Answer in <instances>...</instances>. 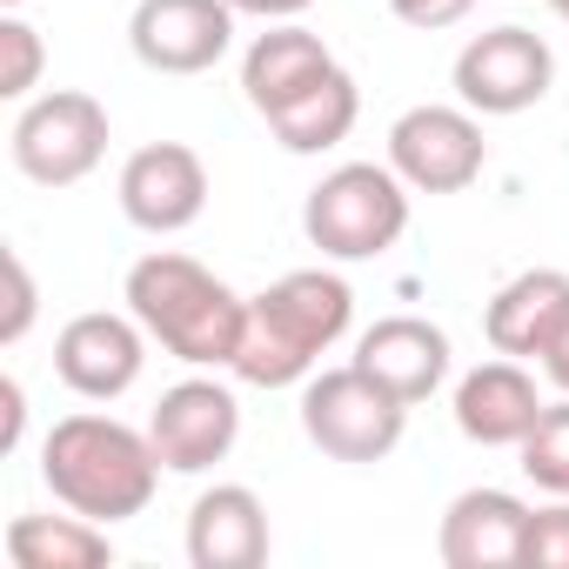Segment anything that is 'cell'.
Instances as JSON below:
<instances>
[{
    "label": "cell",
    "mask_w": 569,
    "mask_h": 569,
    "mask_svg": "<svg viewBox=\"0 0 569 569\" xmlns=\"http://www.w3.org/2000/svg\"><path fill=\"white\" fill-rule=\"evenodd\" d=\"M356 322V289L329 268H296L248 296V329L234 349V376L248 389H289L309 382L316 362L349 336Z\"/></svg>",
    "instance_id": "cell-1"
},
{
    "label": "cell",
    "mask_w": 569,
    "mask_h": 569,
    "mask_svg": "<svg viewBox=\"0 0 569 569\" xmlns=\"http://www.w3.org/2000/svg\"><path fill=\"white\" fill-rule=\"evenodd\" d=\"M121 302L148 329V342H161L174 362H188V369H234V349H241V329H248V302L214 268H201L194 254H174V248L141 254L128 268Z\"/></svg>",
    "instance_id": "cell-2"
},
{
    "label": "cell",
    "mask_w": 569,
    "mask_h": 569,
    "mask_svg": "<svg viewBox=\"0 0 569 569\" xmlns=\"http://www.w3.org/2000/svg\"><path fill=\"white\" fill-rule=\"evenodd\" d=\"M41 482L54 489L61 509L114 529L154 502L161 456H154L148 429H128L114 416H61L41 442Z\"/></svg>",
    "instance_id": "cell-3"
},
{
    "label": "cell",
    "mask_w": 569,
    "mask_h": 569,
    "mask_svg": "<svg viewBox=\"0 0 569 569\" xmlns=\"http://www.w3.org/2000/svg\"><path fill=\"white\" fill-rule=\"evenodd\" d=\"M409 181L389 161H342L302 201V234L329 261H376L409 234Z\"/></svg>",
    "instance_id": "cell-4"
},
{
    "label": "cell",
    "mask_w": 569,
    "mask_h": 569,
    "mask_svg": "<svg viewBox=\"0 0 569 569\" xmlns=\"http://www.w3.org/2000/svg\"><path fill=\"white\" fill-rule=\"evenodd\" d=\"M409 429V402L389 396L362 362L316 369L302 382V436L336 462H382Z\"/></svg>",
    "instance_id": "cell-5"
},
{
    "label": "cell",
    "mask_w": 569,
    "mask_h": 569,
    "mask_svg": "<svg viewBox=\"0 0 569 569\" xmlns=\"http://www.w3.org/2000/svg\"><path fill=\"white\" fill-rule=\"evenodd\" d=\"M108 108L81 88H54V94H34L21 114H14V134H8V154L28 181L41 188H74L101 168L108 154Z\"/></svg>",
    "instance_id": "cell-6"
},
{
    "label": "cell",
    "mask_w": 569,
    "mask_h": 569,
    "mask_svg": "<svg viewBox=\"0 0 569 569\" xmlns=\"http://www.w3.org/2000/svg\"><path fill=\"white\" fill-rule=\"evenodd\" d=\"M489 161V141H482V121L476 108H442V101H422L409 108L396 128H389V168L416 188V194H462Z\"/></svg>",
    "instance_id": "cell-7"
},
{
    "label": "cell",
    "mask_w": 569,
    "mask_h": 569,
    "mask_svg": "<svg viewBox=\"0 0 569 569\" xmlns=\"http://www.w3.org/2000/svg\"><path fill=\"white\" fill-rule=\"evenodd\" d=\"M556 88V54L529 28H489L456 54V94L476 114H529Z\"/></svg>",
    "instance_id": "cell-8"
},
{
    "label": "cell",
    "mask_w": 569,
    "mask_h": 569,
    "mask_svg": "<svg viewBox=\"0 0 569 569\" xmlns=\"http://www.w3.org/2000/svg\"><path fill=\"white\" fill-rule=\"evenodd\" d=\"M234 436H241V402H234V389H221L208 376L174 382L148 416V442L168 476H201V469L228 462Z\"/></svg>",
    "instance_id": "cell-9"
},
{
    "label": "cell",
    "mask_w": 569,
    "mask_h": 569,
    "mask_svg": "<svg viewBox=\"0 0 569 569\" xmlns=\"http://www.w3.org/2000/svg\"><path fill=\"white\" fill-rule=\"evenodd\" d=\"M128 48L154 74H208L234 48L228 0H141L128 21Z\"/></svg>",
    "instance_id": "cell-10"
},
{
    "label": "cell",
    "mask_w": 569,
    "mask_h": 569,
    "mask_svg": "<svg viewBox=\"0 0 569 569\" xmlns=\"http://www.w3.org/2000/svg\"><path fill=\"white\" fill-rule=\"evenodd\" d=\"M208 208V168L181 141H148L121 161V214L141 234H181Z\"/></svg>",
    "instance_id": "cell-11"
},
{
    "label": "cell",
    "mask_w": 569,
    "mask_h": 569,
    "mask_svg": "<svg viewBox=\"0 0 569 569\" xmlns=\"http://www.w3.org/2000/svg\"><path fill=\"white\" fill-rule=\"evenodd\" d=\"M148 369V329L134 316H108V309H88L74 316L61 336H54V376L88 396V402H114L141 382Z\"/></svg>",
    "instance_id": "cell-12"
},
{
    "label": "cell",
    "mask_w": 569,
    "mask_h": 569,
    "mask_svg": "<svg viewBox=\"0 0 569 569\" xmlns=\"http://www.w3.org/2000/svg\"><path fill=\"white\" fill-rule=\"evenodd\" d=\"M522 536H529V502L509 489H462L442 509L436 549L449 569H522Z\"/></svg>",
    "instance_id": "cell-13"
},
{
    "label": "cell",
    "mask_w": 569,
    "mask_h": 569,
    "mask_svg": "<svg viewBox=\"0 0 569 569\" xmlns=\"http://www.w3.org/2000/svg\"><path fill=\"white\" fill-rule=\"evenodd\" d=\"M562 329H569V274L562 268H522L516 281H502L489 296V316H482L489 349L516 356V362H542Z\"/></svg>",
    "instance_id": "cell-14"
},
{
    "label": "cell",
    "mask_w": 569,
    "mask_h": 569,
    "mask_svg": "<svg viewBox=\"0 0 569 569\" xmlns=\"http://www.w3.org/2000/svg\"><path fill=\"white\" fill-rule=\"evenodd\" d=\"M356 362H362L389 396H402V402L416 409V402H429V396L449 382L456 349H449V336H442L436 322H422V316H382L376 329H362Z\"/></svg>",
    "instance_id": "cell-15"
},
{
    "label": "cell",
    "mask_w": 569,
    "mask_h": 569,
    "mask_svg": "<svg viewBox=\"0 0 569 569\" xmlns=\"http://www.w3.org/2000/svg\"><path fill=\"white\" fill-rule=\"evenodd\" d=\"M542 409L549 402L536 396V376L516 356H496L456 382V429L482 449H522V436L536 429Z\"/></svg>",
    "instance_id": "cell-16"
},
{
    "label": "cell",
    "mask_w": 569,
    "mask_h": 569,
    "mask_svg": "<svg viewBox=\"0 0 569 569\" xmlns=\"http://www.w3.org/2000/svg\"><path fill=\"white\" fill-rule=\"evenodd\" d=\"M188 562L194 569H261L268 562V509L248 482H214L194 496Z\"/></svg>",
    "instance_id": "cell-17"
},
{
    "label": "cell",
    "mask_w": 569,
    "mask_h": 569,
    "mask_svg": "<svg viewBox=\"0 0 569 569\" xmlns=\"http://www.w3.org/2000/svg\"><path fill=\"white\" fill-rule=\"evenodd\" d=\"M329 68H342L329 48H322V34H309V28H296V21H274L268 34H254V48L241 54V94H248V108L268 121V114H281L296 94H309Z\"/></svg>",
    "instance_id": "cell-18"
},
{
    "label": "cell",
    "mask_w": 569,
    "mask_h": 569,
    "mask_svg": "<svg viewBox=\"0 0 569 569\" xmlns=\"http://www.w3.org/2000/svg\"><path fill=\"white\" fill-rule=\"evenodd\" d=\"M356 121H362V88L349 68H329L309 94H296L281 114H268V134L289 154H329L356 134Z\"/></svg>",
    "instance_id": "cell-19"
},
{
    "label": "cell",
    "mask_w": 569,
    "mask_h": 569,
    "mask_svg": "<svg viewBox=\"0 0 569 569\" xmlns=\"http://www.w3.org/2000/svg\"><path fill=\"white\" fill-rule=\"evenodd\" d=\"M8 562L14 569H108L114 562V536L108 522L88 516H14L8 522Z\"/></svg>",
    "instance_id": "cell-20"
},
{
    "label": "cell",
    "mask_w": 569,
    "mask_h": 569,
    "mask_svg": "<svg viewBox=\"0 0 569 569\" xmlns=\"http://www.w3.org/2000/svg\"><path fill=\"white\" fill-rule=\"evenodd\" d=\"M522 476L549 496H569V402H549L522 436Z\"/></svg>",
    "instance_id": "cell-21"
},
{
    "label": "cell",
    "mask_w": 569,
    "mask_h": 569,
    "mask_svg": "<svg viewBox=\"0 0 569 569\" xmlns=\"http://www.w3.org/2000/svg\"><path fill=\"white\" fill-rule=\"evenodd\" d=\"M41 34L21 21V14H8L0 21V101H28L34 88H41Z\"/></svg>",
    "instance_id": "cell-22"
},
{
    "label": "cell",
    "mask_w": 569,
    "mask_h": 569,
    "mask_svg": "<svg viewBox=\"0 0 569 569\" xmlns=\"http://www.w3.org/2000/svg\"><path fill=\"white\" fill-rule=\"evenodd\" d=\"M522 569H569V496H556L549 509H529Z\"/></svg>",
    "instance_id": "cell-23"
},
{
    "label": "cell",
    "mask_w": 569,
    "mask_h": 569,
    "mask_svg": "<svg viewBox=\"0 0 569 569\" xmlns=\"http://www.w3.org/2000/svg\"><path fill=\"white\" fill-rule=\"evenodd\" d=\"M34 329V274H28V261L8 248V322H0V342H21Z\"/></svg>",
    "instance_id": "cell-24"
},
{
    "label": "cell",
    "mask_w": 569,
    "mask_h": 569,
    "mask_svg": "<svg viewBox=\"0 0 569 569\" xmlns=\"http://www.w3.org/2000/svg\"><path fill=\"white\" fill-rule=\"evenodd\" d=\"M389 8H396V21H402V28L436 34V28H456V21L476 8V0H389Z\"/></svg>",
    "instance_id": "cell-25"
},
{
    "label": "cell",
    "mask_w": 569,
    "mask_h": 569,
    "mask_svg": "<svg viewBox=\"0 0 569 569\" xmlns=\"http://www.w3.org/2000/svg\"><path fill=\"white\" fill-rule=\"evenodd\" d=\"M0 409H8V429H0V449H21V429H28V396H21V382H14V376L0 382Z\"/></svg>",
    "instance_id": "cell-26"
},
{
    "label": "cell",
    "mask_w": 569,
    "mask_h": 569,
    "mask_svg": "<svg viewBox=\"0 0 569 569\" xmlns=\"http://www.w3.org/2000/svg\"><path fill=\"white\" fill-rule=\"evenodd\" d=\"M234 14H254V21H296V14H309L316 0H228Z\"/></svg>",
    "instance_id": "cell-27"
},
{
    "label": "cell",
    "mask_w": 569,
    "mask_h": 569,
    "mask_svg": "<svg viewBox=\"0 0 569 569\" xmlns=\"http://www.w3.org/2000/svg\"><path fill=\"white\" fill-rule=\"evenodd\" d=\"M542 376H549V382H556V389L569 396V329H562V336L549 342V356H542Z\"/></svg>",
    "instance_id": "cell-28"
},
{
    "label": "cell",
    "mask_w": 569,
    "mask_h": 569,
    "mask_svg": "<svg viewBox=\"0 0 569 569\" xmlns=\"http://www.w3.org/2000/svg\"><path fill=\"white\" fill-rule=\"evenodd\" d=\"M549 8H556V14H562V21H569V0H549Z\"/></svg>",
    "instance_id": "cell-29"
},
{
    "label": "cell",
    "mask_w": 569,
    "mask_h": 569,
    "mask_svg": "<svg viewBox=\"0 0 569 569\" xmlns=\"http://www.w3.org/2000/svg\"><path fill=\"white\" fill-rule=\"evenodd\" d=\"M0 8H21V0H0Z\"/></svg>",
    "instance_id": "cell-30"
}]
</instances>
